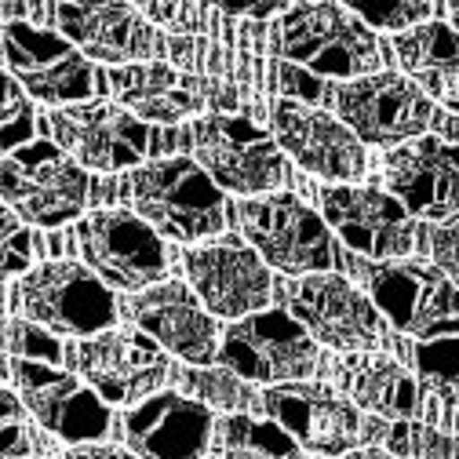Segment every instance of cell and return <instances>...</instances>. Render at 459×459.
Returning <instances> with one entry per match:
<instances>
[{
  "instance_id": "6da1fadb",
  "label": "cell",
  "mask_w": 459,
  "mask_h": 459,
  "mask_svg": "<svg viewBox=\"0 0 459 459\" xmlns=\"http://www.w3.org/2000/svg\"><path fill=\"white\" fill-rule=\"evenodd\" d=\"M270 51L281 63L339 81H361L383 66L376 33L339 4H292L270 26Z\"/></svg>"
},
{
  "instance_id": "7a4b0ae2",
  "label": "cell",
  "mask_w": 459,
  "mask_h": 459,
  "mask_svg": "<svg viewBox=\"0 0 459 459\" xmlns=\"http://www.w3.org/2000/svg\"><path fill=\"white\" fill-rule=\"evenodd\" d=\"M135 215L171 241H204L222 234L226 197L190 157H168L132 171Z\"/></svg>"
},
{
  "instance_id": "3957f363",
  "label": "cell",
  "mask_w": 459,
  "mask_h": 459,
  "mask_svg": "<svg viewBox=\"0 0 459 459\" xmlns=\"http://www.w3.org/2000/svg\"><path fill=\"white\" fill-rule=\"evenodd\" d=\"M354 277L365 284V296L376 310L397 328L416 339L459 335V289L423 259H347Z\"/></svg>"
},
{
  "instance_id": "277c9868",
  "label": "cell",
  "mask_w": 459,
  "mask_h": 459,
  "mask_svg": "<svg viewBox=\"0 0 459 459\" xmlns=\"http://www.w3.org/2000/svg\"><path fill=\"white\" fill-rule=\"evenodd\" d=\"M263 409L277 427H284L303 452L317 455H347L372 441L386 437L379 416H365L347 394L332 390L328 383H281L266 386Z\"/></svg>"
},
{
  "instance_id": "5b68a950",
  "label": "cell",
  "mask_w": 459,
  "mask_h": 459,
  "mask_svg": "<svg viewBox=\"0 0 459 459\" xmlns=\"http://www.w3.org/2000/svg\"><path fill=\"white\" fill-rule=\"evenodd\" d=\"M215 361L245 383L281 386L310 379L321 354L314 335L289 310H259L222 332Z\"/></svg>"
},
{
  "instance_id": "8992f818",
  "label": "cell",
  "mask_w": 459,
  "mask_h": 459,
  "mask_svg": "<svg viewBox=\"0 0 459 459\" xmlns=\"http://www.w3.org/2000/svg\"><path fill=\"white\" fill-rule=\"evenodd\" d=\"M197 164L212 176L219 190L255 197L284 186L289 160L270 132L241 113H208L194 125Z\"/></svg>"
},
{
  "instance_id": "52a82bcc",
  "label": "cell",
  "mask_w": 459,
  "mask_h": 459,
  "mask_svg": "<svg viewBox=\"0 0 459 459\" xmlns=\"http://www.w3.org/2000/svg\"><path fill=\"white\" fill-rule=\"evenodd\" d=\"M0 197L33 226H63L88 204L84 168L55 143H30L0 157Z\"/></svg>"
},
{
  "instance_id": "ba28073f",
  "label": "cell",
  "mask_w": 459,
  "mask_h": 459,
  "mask_svg": "<svg viewBox=\"0 0 459 459\" xmlns=\"http://www.w3.org/2000/svg\"><path fill=\"white\" fill-rule=\"evenodd\" d=\"M238 215L259 259L266 266H277L281 273H328V266L335 263V245L325 219L296 194L248 197L241 201Z\"/></svg>"
},
{
  "instance_id": "9c48e42d",
  "label": "cell",
  "mask_w": 459,
  "mask_h": 459,
  "mask_svg": "<svg viewBox=\"0 0 459 459\" xmlns=\"http://www.w3.org/2000/svg\"><path fill=\"white\" fill-rule=\"evenodd\" d=\"M77 241L88 270L121 292H143L160 284L168 273V248L153 226H146L135 212L102 208L77 222Z\"/></svg>"
},
{
  "instance_id": "30bf717a",
  "label": "cell",
  "mask_w": 459,
  "mask_h": 459,
  "mask_svg": "<svg viewBox=\"0 0 459 459\" xmlns=\"http://www.w3.org/2000/svg\"><path fill=\"white\" fill-rule=\"evenodd\" d=\"M0 51H4V63L12 77L26 88V95L48 106L88 102L106 84L91 59H84L63 33L30 22H8L0 30Z\"/></svg>"
},
{
  "instance_id": "8fae6325",
  "label": "cell",
  "mask_w": 459,
  "mask_h": 459,
  "mask_svg": "<svg viewBox=\"0 0 459 459\" xmlns=\"http://www.w3.org/2000/svg\"><path fill=\"white\" fill-rule=\"evenodd\" d=\"M284 299L289 314L314 335V342H325L332 351L372 354L386 342L376 303L339 273H307L284 289Z\"/></svg>"
},
{
  "instance_id": "7c38bea8",
  "label": "cell",
  "mask_w": 459,
  "mask_h": 459,
  "mask_svg": "<svg viewBox=\"0 0 459 459\" xmlns=\"http://www.w3.org/2000/svg\"><path fill=\"white\" fill-rule=\"evenodd\" d=\"M70 365L106 405H139L153 397L171 376V358L139 328H106L81 339L70 351Z\"/></svg>"
},
{
  "instance_id": "4fadbf2b",
  "label": "cell",
  "mask_w": 459,
  "mask_h": 459,
  "mask_svg": "<svg viewBox=\"0 0 459 459\" xmlns=\"http://www.w3.org/2000/svg\"><path fill=\"white\" fill-rule=\"evenodd\" d=\"M22 310L30 321L55 335L91 339L117 321L113 292L84 263H44L22 281Z\"/></svg>"
},
{
  "instance_id": "5bb4252c",
  "label": "cell",
  "mask_w": 459,
  "mask_h": 459,
  "mask_svg": "<svg viewBox=\"0 0 459 459\" xmlns=\"http://www.w3.org/2000/svg\"><path fill=\"white\" fill-rule=\"evenodd\" d=\"M339 121L347 125L358 143L368 146H401L420 139L434 125V102L401 74L379 70L361 81H347L335 91Z\"/></svg>"
},
{
  "instance_id": "9a60e30c",
  "label": "cell",
  "mask_w": 459,
  "mask_h": 459,
  "mask_svg": "<svg viewBox=\"0 0 459 459\" xmlns=\"http://www.w3.org/2000/svg\"><path fill=\"white\" fill-rule=\"evenodd\" d=\"M51 132L55 146L70 153L81 168L95 171H121L143 164V157L160 150L157 143H168L117 102H77L55 109Z\"/></svg>"
},
{
  "instance_id": "2e32d148",
  "label": "cell",
  "mask_w": 459,
  "mask_h": 459,
  "mask_svg": "<svg viewBox=\"0 0 459 459\" xmlns=\"http://www.w3.org/2000/svg\"><path fill=\"white\" fill-rule=\"evenodd\" d=\"M106 88L117 95V102L146 121L157 125H176L183 117H194L201 109L212 113H230L238 106V88L234 84H219L208 77L183 74L176 66L164 63H143V66H121L106 77Z\"/></svg>"
},
{
  "instance_id": "e0dca14e",
  "label": "cell",
  "mask_w": 459,
  "mask_h": 459,
  "mask_svg": "<svg viewBox=\"0 0 459 459\" xmlns=\"http://www.w3.org/2000/svg\"><path fill=\"white\" fill-rule=\"evenodd\" d=\"M270 117H273L277 146L299 168H307L310 176L339 186H351L354 179L365 176V150L358 135L321 106L299 99H277Z\"/></svg>"
},
{
  "instance_id": "ac0fdd59",
  "label": "cell",
  "mask_w": 459,
  "mask_h": 459,
  "mask_svg": "<svg viewBox=\"0 0 459 459\" xmlns=\"http://www.w3.org/2000/svg\"><path fill=\"white\" fill-rule=\"evenodd\" d=\"M12 372H15L26 412L55 437H63L70 445H91L109 434L113 416L106 409V401L74 372H63L44 361H26V358H15Z\"/></svg>"
},
{
  "instance_id": "d6986e66",
  "label": "cell",
  "mask_w": 459,
  "mask_h": 459,
  "mask_svg": "<svg viewBox=\"0 0 459 459\" xmlns=\"http://www.w3.org/2000/svg\"><path fill=\"white\" fill-rule=\"evenodd\" d=\"M321 219L358 255L386 263L416 248V222L390 194L376 186H325Z\"/></svg>"
},
{
  "instance_id": "ffe728a7",
  "label": "cell",
  "mask_w": 459,
  "mask_h": 459,
  "mask_svg": "<svg viewBox=\"0 0 459 459\" xmlns=\"http://www.w3.org/2000/svg\"><path fill=\"white\" fill-rule=\"evenodd\" d=\"M386 190L416 219H459V146L420 135L386 153Z\"/></svg>"
},
{
  "instance_id": "44dd1931",
  "label": "cell",
  "mask_w": 459,
  "mask_h": 459,
  "mask_svg": "<svg viewBox=\"0 0 459 459\" xmlns=\"http://www.w3.org/2000/svg\"><path fill=\"white\" fill-rule=\"evenodd\" d=\"M186 273L197 299L212 317L241 321L248 314L266 310L273 296V277L270 266L259 259L255 248L241 241H219V245H201L186 252Z\"/></svg>"
},
{
  "instance_id": "7402d4cb",
  "label": "cell",
  "mask_w": 459,
  "mask_h": 459,
  "mask_svg": "<svg viewBox=\"0 0 459 459\" xmlns=\"http://www.w3.org/2000/svg\"><path fill=\"white\" fill-rule=\"evenodd\" d=\"M128 317L139 332H146L160 351L176 354L197 368L219 358V325L197 299V292L183 281H160L135 292L125 303Z\"/></svg>"
},
{
  "instance_id": "603a6c76",
  "label": "cell",
  "mask_w": 459,
  "mask_h": 459,
  "mask_svg": "<svg viewBox=\"0 0 459 459\" xmlns=\"http://www.w3.org/2000/svg\"><path fill=\"white\" fill-rule=\"evenodd\" d=\"M55 22L84 59L143 66L168 51V40L132 4H55Z\"/></svg>"
},
{
  "instance_id": "cb8c5ba5",
  "label": "cell",
  "mask_w": 459,
  "mask_h": 459,
  "mask_svg": "<svg viewBox=\"0 0 459 459\" xmlns=\"http://www.w3.org/2000/svg\"><path fill=\"white\" fill-rule=\"evenodd\" d=\"M128 448L139 459H204L215 437V416L190 394H153L125 416Z\"/></svg>"
},
{
  "instance_id": "d4e9b609",
  "label": "cell",
  "mask_w": 459,
  "mask_h": 459,
  "mask_svg": "<svg viewBox=\"0 0 459 459\" xmlns=\"http://www.w3.org/2000/svg\"><path fill=\"white\" fill-rule=\"evenodd\" d=\"M335 376L342 390L351 394L358 409L379 420L409 423L423 412V394L420 383L409 376L405 365H397L394 358L383 354H347L335 365Z\"/></svg>"
},
{
  "instance_id": "484cf974",
  "label": "cell",
  "mask_w": 459,
  "mask_h": 459,
  "mask_svg": "<svg viewBox=\"0 0 459 459\" xmlns=\"http://www.w3.org/2000/svg\"><path fill=\"white\" fill-rule=\"evenodd\" d=\"M394 51L409 81L430 102H441L459 113V33L448 22L434 19L409 33H397Z\"/></svg>"
},
{
  "instance_id": "4316f807",
  "label": "cell",
  "mask_w": 459,
  "mask_h": 459,
  "mask_svg": "<svg viewBox=\"0 0 459 459\" xmlns=\"http://www.w3.org/2000/svg\"><path fill=\"white\" fill-rule=\"evenodd\" d=\"M215 445L222 459H307L284 427L245 412H226L215 423Z\"/></svg>"
},
{
  "instance_id": "83f0119b",
  "label": "cell",
  "mask_w": 459,
  "mask_h": 459,
  "mask_svg": "<svg viewBox=\"0 0 459 459\" xmlns=\"http://www.w3.org/2000/svg\"><path fill=\"white\" fill-rule=\"evenodd\" d=\"M409 351H412V365H416L423 386L434 390L437 397H445L448 405H459V335L427 339Z\"/></svg>"
},
{
  "instance_id": "f1b7e54d",
  "label": "cell",
  "mask_w": 459,
  "mask_h": 459,
  "mask_svg": "<svg viewBox=\"0 0 459 459\" xmlns=\"http://www.w3.org/2000/svg\"><path fill=\"white\" fill-rule=\"evenodd\" d=\"M183 386L197 397V401H212L219 409H252L263 405V397H255L241 376H234L230 368H186L183 372Z\"/></svg>"
},
{
  "instance_id": "f546056e",
  "label": "cell",
  "mask_w": 459,
  "mask_h": 459,
  "mask_svg": "<svg viewBox=\"0 0 459 459\" xmlns=\"http://www.w3.org/2000/svg\"><path fill=\"white\" fill-rule=\"evenodd\" d=\"M30 135H33L30 95L12 74L0 70V157L30 146Z\"/></svg>"
},
{
  "instance_id": "4dcf8cb0",
  "label": "cell",
  "mask_w": 459,
  "mask_h": 459,
  "mask_svg": "<svg viewBox=\"0 0 459 459\" xmlns=\"http://www.w3.org/2000/svg\"><path fill=\"white\" fill-rule=\"evenodd\" d=\"M368 30H390V33H409L423 22H434L441 15V4L430 0H394V4H347Z\"/></svg>"
},
{
  "instance_id": "1f68e13d",
  "label": "cell",
  "mask_w": 459,
  "mask_h": 459,
  "mask_svg": "<svg viewBox=\"0 0 459 459\" xmlns=\"http://www.w3.org/2000/svg\"><path fill=\"white\" fill-rule=\"evenodd\" d=\"M394 455L405 459H459V437L437 434L434 427H420V423H397L386 427V437Z\"/></svg>"
},
{
  "instance_id": "d6a6232c",
  "label": "cell",
  "mask_w": 459,
  "mask_h": 459,
  "mask_svg": "<svg viewBox=\"0 0 459 459\" xmlns=\"http://www.w3.org/2000/svg\"><path fill=\"white\" fill-rule=\"evenodd\" d=\"M139 12L146 22H160L176 33H222V37H230V30H226L230 19L215 4H139Z\"/></svg>"
},
{
  "instance_id": "836d02e7",
  "label": "cell",
  "mask_w": 459,
  "mask_h": 459,
  "mask_svg": "<svg viewBox=\"0 0 459 459\" xmlns=\"http://www.w3.org/2000/svg\"><path fill=\"white\" fill-rule=\"evenodd\" d=\"M33 434L22 397H15L8 386H0V459H30Z\"/></svg>"
},
{
  "instance_id": "e575fe53",
  "label": "cell",
  "mask_w": 459,
  "mask_h": 459,
  "mask_svg": "<svg viewBox=\"0 0 459 459\" xmlns=\"http://www.w3.org/2000/svg\"><path fill=\"white\" fill-rule=\"evenodd\" d=\"M26 266H30V234L22 219L8 204H0V281L22 273Z\"/></svg>"
},
{
  "instance_id": "d590c367",
  "label": "cell",
  "mask_w": 459,
  "mask_h": 459,
  "mask_svg": "<svg viewBox=\"0 0 459 459\" xmlns=\"http://www.w3.org/2000/svg\"><path fill=\"white\" fill-rule=\"evenodd\" d=\"M8 339V351H15L19 358H26V361H44V365H51V361H59V342H55L51 335H44V332H37L33 325H22V321H15V325H8V332H4Z\"/></svg>"
},
{
  "instance_id": "8d00e7d4",
  "label": "cell",
  "mask_w": 459,
  "mask_h": 459,
  "mask_svg": "<svg viewBox=\"0 0 459 459\" xmlns=\"http://www.w3.org/2000/svg\"><path fill=\"white\" fill-rule=\"evenodd\" d=\"M430 255H434V266L459 289V219L452 222H441L430 238Z\"/></svg>"
},
{
  "instance_id": "74e56055",
  "label": "cell",
  "mask_w": 459,
  "mask_h": 459,
  "mask_svg": "<svg viewBox=\"0 0 459 459\" xmlns=\"http://www.w3.org/2000/svg\"><path fill=\"white\" fill-rule=\"evenodd\" d=\"M277 81H281V88L289 91V99L292 95H299V102L303 99H321L325 95V84L321 81H314L310 74H303L299 66H292V63H277Z\"/></svg>"
},
{
  "instance_id": "f35d334b",
  "label": "cell",
  "mask_w": 459,
  "mask_h": 459,
  "mask_svg": "<svg viewBox=\"0 0 459 459\" xmlns=\"http://www.w3.org/2000/svg\"><path fill=\"white\" fill-rule=\"evenodd\" d=\"M66 459H139L135 452H125V448H117V445H99V441H91V445H74L70 452H66Z\"/></svg>"
},
{
  "instance_id": "ab89813d",
  "label": "cell",
  "mask_w": 459,
  "mask_h": 459,
  "mask_svg": "<svg viewBox=\"0 0 459 459\" xmlns=\"http://www.w3.org/2000/svg\"><path fill=\"white\" fill-rule=\"evenodd\" d=\"M430 128H441L448 139H452V146H459V117H448V113H434V125Z\"/></svg>"
},
{
  "instance_id": "60d3db41",
  "label": "cell",
  "mask_w": 459,
  "mask_h": 459,
  "mask_svg": "<svg viewBox=\"0 0 459 459\" xmlns=\"http://www.w3.org/2000/svg\"><path fill=\"white\" fill-rule=\"evenodd\" d=\"M335 459H405V455H394V452H383V448H354V452L335 455Z\"/></svg>"
},
{
  "instance_id": "b9f144b4",
  "label": "cell",
  "mask_w": 459,
  "mask_h": 459,
  "mask_svg": "<svg viewBox=\"0 0 459 459\" xmlns=\"http://www.w3.org/2000/svg\"><path fill=\"white\" fill-rule=\"evenodd\" d=\"M441 12H445V15H448V19H452V22H448V26H452V30H455V33H459V4H448V8H441Z\"/></svg>"
},
{
  "instance_id": "7bdbcfd3",
  "label": "cell",
  "mask_w": 459,
  "mask_h": 459,
  "mask_svg": "<svg viewBox=\"0 0 459 459\" xmlns=\"http://www.w3.org/2000/svg\"><path fill=\"white\" fill-rule=\"evenodd\" d=\"M212 459H222V455H212Z\"/></svg>"
},
{
  "instance_id": "ee69618b",
  "label": "cell",
  "mask_w": 459,
  "mask_h": 459,
  "mask_svg": "<svg viewBox=\"0 0 459 459\" xmlns=\"http://www.w3.org/2000/svg\"><path fill=\"white\" fill-rule=\"evenodd\" d=\"M30 459H33V455H30Z\"/></svg>"
}]
</instances>
